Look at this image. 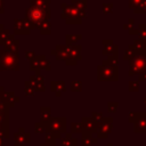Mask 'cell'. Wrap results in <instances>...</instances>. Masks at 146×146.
<instances>
[{
  "instance_id": "6da1fadb",
  "label": "cell",
  "mask_w": 146,
  "mask_h": 146,
  "mask_svg": "<svg viewBox=\"0 0 146 146\" xmlns=\"http://www.w3.org/2000/svg\"><path fill=\"white\" fill-rule=\"evenodd\" d=\"M0 146H1V138H0Z\"/></svg>"
}]
</instances>
